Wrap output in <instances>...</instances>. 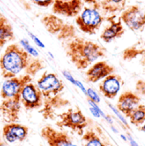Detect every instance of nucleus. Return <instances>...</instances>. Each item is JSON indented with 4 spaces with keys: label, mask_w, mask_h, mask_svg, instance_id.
I'll use <instances>...</instances> for the list:
<instances>
[{
    "label": "nucleus",
    "mask_w": 145,
    "mask_h": 146,
    "mask_svg": "<svg viewBox=\"0 0 145 146\" xmlns=\"http://www.w3.org/2000/svg\"><path fill=\"white\" fill-rule=\"evenodd\" d=\"M43 68L42 60L32 56L17 43L7 46L0 57V71L5 79L17 76L22 72L31 76H36Z\"/></svg>",
    "instance_id": "1"
},
{
    "label": "nucleus",
    "mask_w": 145,
    "mask_h": 146,
    "mask_svg": "<svg viewBox=\"0 0 145 146\" xmlns=\"http://www.w3.org/2000/svg\"><path fill=\"white\" fill-rule=\"evenodd\" d=\"M36 85L42 97V106L39 112L44 120H54L59 110L70 105L64 97V82L56 73L46 72L37 80Z\"/></svg>",
    "instance_id": "2"
},
{
    "label": "nucleus",
    "mask_w": 145,
    "mask_h": 146,
    "mask_svg": "<svg viewBox=\"0 0 145 146\" xmlns=\"http://www.w3.org/2000/svg\"><path fill=\"white\" fill-rule=\"evenodd\" d=\"M66 53L76 69L85 70L97 62L98 60L104 58L106 54V49L97 42L75 36L66 42Z\"/></svg>",
    "instance_id": "3"
},
{
    "label": "nucleus",
    "mask_w": 145,
    "mask_h": 146,
    "mask_svg": "<svg viewBox=\"0 0 145 146\" xmlns=\"http://www.w3.org/2000/svg\"><path fill=\"white\" fill-rule=\"evenodd\" d=\"M99 0H83L82 9L75 17V24L82 33L95 34L105 21Z\"/></svg>",
    "instance_id": "4"
},
{
    "label": "nucleus",
    "mask_w": 145,
    "mask_h": 146,
    "mask_svg": "<svg viewBox=\"0 0 145 146\" xmlns=\"http://www.w3.org/2000/svg\"><path fill=\"white\" fill-rule=\"evenodd\" d=\"M41 23L45 29L60 41H70L76 36L75 27L66 22L54 14H48L42 17Z\"/></svg>",
    "instance_id": "5"
},
{
    "label": "nucleus",
    "mask_w": 145,
    "mask_h": 146,
    "mask_svg": "<svg viewBox=\"0 0 145 146\" xmlns=\"http://www.w3.org/2000/svg\"><path fill=\"white\" fill-rule=\"evenodd\" d=\"M56 126L62 128L66 127L82 136L88 125L87 117L79 108H69L67 110L59 114Z\"/></svg>",
    "instance_id": "6"
},
{
    "label": "nucleus",
    "mask_w": 145,
    "mask_h": 146,
    "mask_svg": "<svg viewBox=\"0 0 145 146\" xmlns=\"http://www.w3.org/2000/svg\"><path fill=\"white\" fill-rule=\"evenodd\" d=\"M32 81V76L22 74L9 79H6L0 89V96L5 99H20V94L26 84Z\"/></svg>",
    "instance_id": "7"
},
{
    "label": "nucleus",
    "mask_w": 145,
    "mask_h": 146,
    "mask_svg": "<svg viewBox=\"0 0 145 146\" xmlns=\"http://www.w3.org/2000/svg\"><path fill=\"white\" fill-rule=\"evenodd\" d=\"M120 18L132 31H142L145 27V11L137 4L125 9L121 13Z\"/></svg>",
    "instance_id": "8"
},
{
    "label": "nucleus",
    "mask_w": 145,
    "mask_h": 146,
    "mask_svg": "<svg viewBox=\"0 0 145 146\" xmlns=\"http://www.w3.org/2000/svg\"><path fill=\"white\" fill-rule=\"evenodd\" d=\"M20 101L21 106L29 110L42 108V97L37 85L32 82L26 84L21 92Z\"/></svg>",
    "instance_id": "9"
},
{
    "label": "nucleus",
    "mask_w": 145,
    "mask_h": 146,
    "mask_svg": "<svg viewBox=\"0 0 145 146\" xmlns=\"http://www.w3.org/2000/svg\"><path fill=\"white\" fill-rule=\"evenodd\" d=\"M40 135L48 146H78L66 133L59 131L51 126L43 127L40 131Z\"/></svg>",
    "instance_id": "10"
},
{
    "label": "nucleus",
    "mask_w": 145,
    "mask_h": 146,
    "mask_svg": "<svg viewBox=\"0 0 145 146\" xmlns=\"http://www.w3.org/2000/svg\"><path fill=\"white\" fill-rule=\"evenodd\" d=\"M83 0H54L52 4V11L56 15L66 17H76L81 11Z\"/></svg>",
    "instance_id": "11"
},
{
    "label": "nucleus",
    "mask_w": 145,
    "mask_h": 146,
    "mask_svg": "<svg viewBox=\"0 0 145 146\" xmlns=\"http://www.w3.org/2000/svg\"><path fill=\"white\" fill-rule=\"evenodd\" d=\"M29 129L27 127L14 122L7 123L2 130V138L7 143L13 144L15 142H23L28 136Z\"/></svg>",
    "instance_id": "12"
},
{
    "label": "nucleus",
    "mask_w": 145,
    "mask_h": 146,
    "mask_svg": "<svg viewBox=\"0 0 145 146\" xmlns=\"http://www.w3.org/2000/svg\"><path fill=\"white\" fill-rule=\"evenodd\" d=\"M122 84L123 80L121 76L112 73L100 81L99 89L104 97L109 100H114L121 91Z\"/></svg>",
    "instance_id": "13"
},
{
    "label": "nucleus",
    "mask_w": 145,
    "mask_h": 146,
    "mask_svg": "<svg viewBox=\"0 0 145 146\" xmlns=\"http://www.w3.org/2000/svg\"><path fill=\"white\" fill-rule=\"evenodd\" d=\"M108 26L103 30L100 34V38L105 42L109 43L114 40L120 38L124 35L125 28L121 18H117L116 15L108 16L106 18Z\"/></svg>",
    "instance_id": "14"
},
{
    "label": "nucleus",
    "mask_w": 145,
    "mask_h": 146,
    "mask_svg": "<svg viewBox=\"0 0 145 146\" xmlns=\"http://www.w3.org/2000/svg\"><path fill=\"white\" fill-rule=\"evenodd\" d=\"M21 110L20 99H5L0 103V113L6 123H14L19 121Z\"/></svg>",
    "instance_id": "15"
},
{
    "label": "nucleus",
    "mask_w": 145,
    "mask_h": 146,
    "mask_svg": "<svg viewBox=\"0 0 145 146\" xmlns=\"http://www.w3.org/2000/svg\"><path fill=\"white\" fill-rule=\"evenodd\" d=\"M140 101L141 98L138 94L132 91H126L120 94L116 108L124 116L129 117L132 112L140 105Z\"/></svg>",
    "instance_id": "16"
},
{
    "label": "nucleus",
    "mask_w": 145,
    "mask_h": 146,
    "mask_svg": "<svg viewBox=\"0 0 145 146\" xmlns=\"http://www.w3.org/2000/svg\"><path fill=\"white\" fill-rule=\"evenodd\" d=\"M115 72V68L105 60L97 61L86 72V79L88 82L96 83L102 81L107 76Z\"/></svg>",
    "instance_id": "17"
},
{
    "label": "nucleus",
    "mask_w": 145,
    "mask_h": 146,
    "mask_svg": "<svg viewBox=\"0 0 145 146\" xmlns=\"http://www.w3.org/2000/svg\"><path fill=\"white\" fill-rule=\"evenodd\" d=\"M13 27L9 20L0 13V48H3L7 42L15 40Z\"/></svg>",
    "instance_id": "18"
},
{
    "label": "nucleus",
    "mask_w": 145,
    "mask_h": 146,
    "mask_svg": "<svg viewBox=\"0 0 145 146\" xmlns=\"http://www.w3.org/2000/svg\"><path fill=\"white\" fill-rule=\"evenodd\" d=\"M145 56V41L140 40L129 46L122 52V59L126 61L133 60L138 57Z\"/></svg>",
    "instance_id": "19"
},
{
    "label": "nucleus",
    "mask_w": 145,
    "mask_h": 146,
    "mask_svg": "<svg viewBox=\"0 0 145 146\" xmlns=\"http://www.w3.org/2000/svg\"><path fill=\"white\" fill-rule=\"evenodd\" d=\"M101 10L105 15H116L126 9V0H100Z\"/></svg>",
    "instance_id": "20"
},
{
    "label": "nucleus",
    "mask_w": 145,
    "mask_h": 146,
    "mask_svg": "<svg viewBox=\"0 0 145 146\" xmlns=\"http://www.w3.org/2000/svg\"><path fill=\"white\" fill-rule=\"evenodd\" d=\"M83 146H108L102 139L92 129L86 131L82 135Z\"/></svg>",
    "instance_id": "21"
},
{
    "label": "nucleus",
    "mask_w": 145,
    "mask_h": 146,
    "mask_svg": "<svg viewBox=\"0 0 145 146\" xmlns=\"http://www.w3.org/2000/svg\"><path fill=\"white\" fill-rule=\"evenodd\" d=\"M130 122L137 127H141L144 123H145V106L139 105L136 109L134 110L130 116Z\"/></svg>",
    "instance_id": "22"
},
{
    "label": "nucleus",
    "mask_w": 145,
    "mask_h": 146,
    "mask_svg": "<svg viewBox=\"0 0 145 146\" xmlns=\"http://www.w3.org/2000/svg\"><path fill=\"white\" fill-rule=\"evenodd\" d=\"M108 106H109V107L110 108V110L114 112V114L116 115V117L119 119V121L122 123V125L125 127H126V128H130V126H129V124H128V122H127V121H126V117L118 110V109L116 108V107H115L112 104H110V103H108Z\"/></svg>",
    "instance_id": "23"
},
{
    "label": "nucleus",
    "mask_w": 145,
    "mask_h": 146,
    "mask_svg": "<svg viewBox=\"0 0 145 146\" xmlns=\"http://www.w3.org/2000/svg\"><path fill=\"white\" fill-rule=\"evenodd\" d=\"M21 47H22L29 54H31L32 56L36 57V58L38 56V52L36 51L33 47H32V46L30 45V43H29V42H28L27 40H25V39L21 40Z\"/></svg>",
    "instance_id": "24"
},
{
    "label": "nucleus",
    "mask_w": 145,
    "mask_h": 146,
    "mask_svg": "<svg viewBox=\"0 0 145 146\" xmlns=\"http://www.w3.org/2000/svg\"><path fill=\"white\" fill-rule=\"evenodd\" d=\"M87 96L88 97V100L99 104L100 102V97L99 95L93 89V88H87Z\"/></svg>",
    "instance_id": "25"
},
{
    "label": "nucleus",
    "mask_w": 145,
    "mask_h": 146,
    "mask_svg": "<svg viewBox=\"0 0 145 146\" xmlns=\"http://www.w3.org/2000/svg\"><path fill=\"white\" fill-rule=\"evenodd\" d=\"M135 88H136L137 94H140V95L145 96V81L144 80H138V81L136 82Z\"/></svg>",
    "instance_id": "26"
},
{
    "label": "nucleus",
    "mask_w": 145,
    "mask_h": 146,
    "mask_svg": "<svg viewBox=\"0 0 145 146\" xmlns=\"http://www.w3.org/2000/svg\"><path fill=\"white\" fill-rule=\"evenodd\" d=\"M30 1L37 6L43 7V8H46V7L52 5L54 2V0H30Z\"/></svg>",
    "instance_id": "27"
},
{
    "label": "nucleus",
    "mask_w": 145,
    "mask_h": 146,
    "mask_svg": "<svg viewBox=\"0 0 145 146\" xmlns=\"http://www.w3.org/2000/svg\"><path fill=\"white\" fill-rule=\"evenodd\" d=\"M62 74H63V76L69 81V82H71L72 84L74 85H75V86H77V80H75L74 77H73L72 76V74H70V72H68L67 71H63L62 72Z\"/></svg>",
    "instance_id": "28"
},
{
    "label": "nucleus",
    "mask_w": 145,
    "mask_h": 146,
    "mask_svg": "<svg viewBox=\"0 0 145 146\" xmlns=\"http://www.w3.org/2000/svg\"><path fill=\"white\" fill-rule=\"evenodd\" d=\"M126 137H127V142H129L130 146H139L138 142L133 139V137L130 133H126Z\"/></svg>",
    "instance_id": "29"
},
{
    "label": "nucleus",
    "mask_w": 145,
    "mask_h": 146,
    "mask_svg": "<svg viewBox=\"0 0 145 146\" xmlns=\"http://www.w3.org/2000/svg\"><path fill=\"white\" fill-rule=\"evenodd\" d=\"M29 34H30V36H32V38L33 39V41H34V42H36V44L37 45V46H39L40 48H43L45 47V45H44V44H43V43H42V42H41V40H39V39H38V38H37V37H36L35 35L32 34L31 33H30Z\"/></svg>",
    "instance_id": "30"
},
{
    "label": "nucleus",
    "mask_w": 145,
    "mask_h": 146,
    "mask_svg": "<svg viewBox=\"0 0 145 146\" xmlns=\"http://www.w3.org/2000/svg\"><path fill=\"white\" fill-rule=\"evenodd\" d=\"M89 110H90V111H91V113L93 114V115L94 116V117H96V118H100L101 117V115H100V114L96 110L94 109V108H93V107H89Z\"/></svg>",
    "instance_id": "31"
},
{
    "label": "nucleus",
    "mask_w": 145,
    "mask_h": 146,
    "mask_svg": "<svg viewBox=\"0 0 145 146\" xmlns=\"http://www.w3.org/2000/svg\"><path fill=\"white\" fill-rule=\"evenodd\" d=\"M0 146H8L7 143L3 139V138H2L1 135H0Z\"/></svg>",
    "instance_id": "32"
},
{
    "label": "nucleus",
    "mask_w": 145,
    "mask_h": 146,
    "mask_svg": "<svg viewBox=\"0 0 145 146\" xmlns=\"http://www.w3.org/2000/svg\"><path fill=\"white\" fill-rule=\"evenodd\" d=\"M120 137H121V139L123 141L127 142V137H126V135H125V134H120Z\"/></svg>",
    "instance_id": "33"
},
{
    "label": "nucleus",
    "mask_w": 145,
    "mask_h": 146,
    "mask_svg": "<svg viewBox=\"0 0 145 146\" xmlns=\"http://www.w3.org/2000/svg\"><path fill=\"white\" fill-rule=\"evenodd\" d=\"M141 65H142V66H143V68H144L145 72V56L141 59Z\"/></svg>",
    "instance_id": "34"
},
{
    "label": "nucleus",
    "mask_w": 145,
    "mask_h": 146,
    "mask_svg": "<svg viewBox=\"0 0 145 146\" xmlns=\"http://www.w3.org/2000/svg\"><path fill=\"white\" fill-rule=\"evenodd\" d=\"M110 128H111V130H112L115 133H118V130H117L113 125H110Z\"/></svg>",
    "instance_id": "35"
},
{
    "label": "nucleus",
    "mask_w": 145,
    "mask_h": 146,
    "mask_svg": "<svg viewBox=\"0 0 145 146\" xmlns=\"http://www.w3.org/2000/svg\"><path fill=\"white\" fill-rule=\"evenodd\" d=\"M140 131H142V132L145 133V123H144V124L140 127Z\"/></svg>",
    "instance_id": "36"
},
{
    "label": "nucleus",
    "mask_w": 145,
    "mask_h": 146,
    "mask_svg": "<svg viewBox=\"0 0 145 146\" xmlns=\"http://www.w3.org/2000/svg\"><path fill=\"white\" fill-rule=\"evenodd\" d=\"M63 1H68V0H63Z\"/></svg>",
    "instance_id": "37"
}]
</instances>
